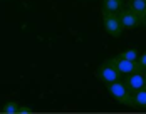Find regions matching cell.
<instances>
[{
	"instance_id": "cell-1",
	"label": "cell",
	"mask_w": 146,
	"mask_h": 114,
	"mask_svg": "<svg viewBox=\"0 0 146 114\" xmlns=\"http://www.w3.org/2000/svg\"><path fill=\"white\" fill-rule=\"evenodd\" d=\"M108 92L113 96V99L117 101L119 104L123 106H128V107H136V102H134V97H133V92L124 85V82L119 79V81H114L111 84H108Z\"/></svg>"
},
{
	"instance_id": "cell-2",
	"label": "cell",
	"mask_w": 146,
	"mask_h": 114,
	"mask_svg": "<svg viewBox=\"0 0 146 114\" xmlns=\"http://www.w3.org/2000/svg\"><path fill=\"white\" fill-rule=\"evenodd\" d=\"M102 25L106 28V32L111 35V37H121L124 27L119 20V15L116 12H108V10H102Z\"/></svg>"
},
{
	"instance_id": "cell-3",
	"label": "cell",
	"mask_w": 146,
	"mask_h": 114,
	"mask_svg": "<svg viewBox=\"0 0 146 114\" xmlns=\"http://www.w3.org/2000/svg\"><path fill=\"white\" fill-rule=\"evenodd\" d=\"M96 77L101 81L102 84H111V82H114V81H119L121 79V74L117 72V69L109 62V60H104L101 66L98 67V71H96Z\"/></svg>"
},
{
	"instance_id": "cell-4",
	"label": "cell",
	"mask_w": 146,
	"mask_h": 114,
	"mask_svg": "<svg viewBox=\"0 0 146 114\" xmlns=\"http://www.w3.org/2000/svg\"><path fill=\"white\" fill-rule=\"evenodd\" d=\"M114 67L117 69V72L123 76H126V74H133V72H138L141 71V67H139V64H138V60H128V59H124V57H121L119 54L114 57H111V59H108Z\"/></svg>"
},
{
	"instance_id": "cell-5",
	"label": "cell",
	"mask_w": 146,
	"mask_h": 114,
	"mask_svg": "<svg viewBox=\"0 0 146 114\" xmlns=\"http://www.w3.org/2000/svg\"><path fill=\"white\" fill-rule=\"evenodd\" d=\"M117 15H119V20H121L124 30H133V28H138L139 25H143L139 15H136L131 9H128V7H123V9L117 12Z\"/></svg>"
},
{
	"instance_id": "cell-6",
	"label": "cell",
	"mask_w": 146,
	"mask_h": 114,
	"mask_svg": "<svg viewBox=\"0 0 146 114\" xmlns=\"http://www.w3.org/2000/svg\"><path fill=\"white\" fill-rule=\"evenodd\" d=\"M124 85L134 92V91H139V89H143L146 87V74L143 71H138V72H133V74H126V77H124Z\"/></svg>"
},
{
	"instance_id": "cell-7",
	"label": "cell",
	"mask_w": 146,
	"mask_h": 114,
	"mask_svg": "<svg viewBox=\"0 0 146 114\" xmlns=\"http://www.w3.org/2000/svg\"><path fill=\"white\" fill-rule=\"evenodd\" d=\"M128 9H131L136 15H139L141 22H143V15H145V9H146V0H129Z\"/></svg>"
},
{
	"instance_id": "cell-8",
	"label": "cell",
	"mask_w": 146,
	"mask_h": 114,
	"mask_svg": "<svg viewBox=\"0 0 146 114\" xmlns=\"http://www.w3.org/2000/svg\"><path fill=\"white\" fill-rule=\"evenodd\" d=\"M121 9H123V0H102V10L117 14Z\"/></svg>"
},
{
	"instance_id": "cell-9",
	"label": "cell",
	"mask_w": 146,
	"mask_h": 114,
	"mask_svg": "<svg viewBox=\"0 0 146 114\" xmlns=\"http://www.w3.org/2000/svg\"><path fill=\"white\" fill-rule=\"evenodd\" d=\"M133 97H134V102H136V107L146 109V87L139 89V91H134Z\"/></svg>"
},
{
	"instance_id": "cell-10",
	"label": "cell",
	"mask_w": 146,
	"mask_h": 114,
	"mask_svg": "<svg viewBox=\"0 0 146 114\" xmlns=\"http://www.w3.org/2000/svg\"><path fill=\"white\" fill-rule=\"evenodd\" d=\"M119 56L124 57V59H128V60H138V57H139V52H138V49H128V50H123V52H119Z\"/></svg>"
},
{
	"instance_id": "cell-11",
	"label": "cell",
	"mask_w": 146,
	"mask_h": 114,
	"mask_svg": "<svg viewBox=\"0 0 146 114\" xmlns=\"http://www.w3.org/2000/svg\"><path fill=\"white\" fill-rule=\"evenodd\" d=\"M19 107H20V106H19L15 101H9V102L2 107V111L7 113V114H15V113H19Z\"/></svg>"
},
{
	"instance_id": "cell-12",
	"label": "cell",
	"mask_w": 146,
	"mask_h": 114,
	"mask_svg": "<svg viewBox=\"0 0 146 114\" xmlns=\"http://www.w3.org/2000/svg\"><path fill=\"white\" fill-rule=\"evenodd\" d=\"M138 64H139V67H141V71L146 72V50L141 54V56L138 57Z\"/></svg>"
},
{
	"instance_id": "cell-13",
	"label": "cell",
	"mask_w": 146,
	"mask_h": 114,
	"mask_svg": "<svg viewBox=\"0 0 146 114\" xmlns=\"http://www.w3.org/2000/svg\"><path fill=\"white\" fill-rule=\"evenodd\" d=\"M19 113H32V107H27V106H20L19 107Z\"/></svg>"
},
{
	"instance_id": "cell-14",
	"label": "cell",
	"mask_w": 146,
	"mask_h": 114,
	"mask_svg": "<svg viewBox=\"0 0 146 114\" xmlns=\"http://www.w3.org/2000/svg\"><path fill=\"white\" fill-rule=\"evenodd\" d=\"M143 25L146 27V9H145V15H143Z\"/></svg>"
}]
</instances>
